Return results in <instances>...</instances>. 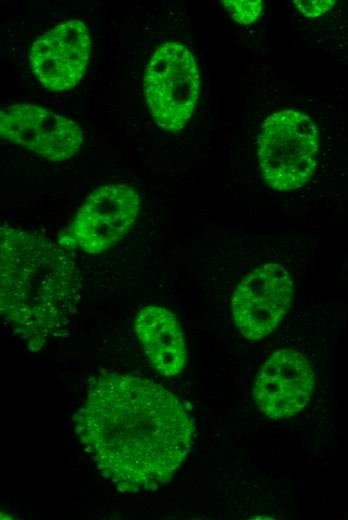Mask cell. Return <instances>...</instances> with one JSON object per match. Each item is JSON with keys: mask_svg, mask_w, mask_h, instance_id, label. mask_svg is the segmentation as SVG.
<instances>
[{"mask_svg": "<svg viewBox=\"0 0 348 520\" xmlns=\"http://www.w3.org/2000/svg\"><path fill=\"white\" fill-rule=\"evenodd\" d=\"M73 423L98 471L124 493L168 483L194 434L191 417L173 393L152 380L119 373L91 381Z\"/></svg>", "mask_w": 348, "mask_h": 520, "instance_id": "obj_1", "label": "cell"}, {"mask_svg": "<svg viewBox=\"0 0 348 520\" xmlns=\"http://www.w3.org/2000/svg\"><path fill=\"white\" fill-rule=\"evenodd\" d=\"M0 312L30 351L66 331L81 295L76 263L57 242L31 230L0 228Z\"/></svg>", "mask_w": 348, "mask_h": 520, "instance_id": "obj_2", "label": "cell"}, {"mask_svg": "<svg viewBox=\"0 0 348 520\" xmlns=\"http://www.w3.org/2000/svg\"><path fill=\"white\" fill-rule=\"evenodd\" d=\"M321 136L305 113L283 109L268 116L257 142L260 170L267 185L287 192L304 186L318 166Z\"/></svg>", "mask_w": 348, "mask_h": 520, "instance_id": "obj_3", "label": "cell"}, {"mask_svg": "<svg viewBox=\"0 0 348 520\" xmlns=\"http://www.w3.org/2000/svg\"><path fill=\"white\" fill-rule=\"evenodd\" d=\"M143 89L154 122L166 131L182 130L200 92L198 64L191 51L174 41L158 46L146 66Z\"/></svg>", "mask_w": 348, "mask_h": 520, "instance_id": "obj_4", "label": "cell"}, {"mask_svg": "<svg viewBox=\"0 0 348 520\" xmlns=\"http://www.w3.org/2000/svg\"><path fill=\"white\" fill-rule=\"evenodd\" d=\"M140 208V196L133 187L122 183L98 187L89 193L57 243L67 251L104 253L128 234Z\"/></svg>", "mask_w": 348, "mask_h": 520, "instance_id": "obj_5", "label": "cell"}, {"mask_svg": "<svg viewBox=\"0 0 348 520\" xmlns=\"http://www.w3.org/2000/svg\"><path fill=\"white\" fill-rule=\"evenodd\" d=\"M294 289L292 274L282 264L265 263L249 271L231 298L239 332L251 341L270 335L287 314Z\"/></svg>", "mask_w": 348, "mask_h": 520, "instance_id": "obj_6", "label": "cell"}, {"mask_svg": "<svg viewBox=\"0 0 348 520\" xmlns=\"http://www.w3.org/2000/svg\"><path fill=\"white\" fill-rule=\"evenodd\" d=\"M0 134L8 142L53 162L72 158L83 144V133L76 122L28 103L0 111Z\"/></svg>", "mask_w": 348, "mask_h": 520, "instance_id": "obj_7", "label": "cell"}, {"mask_svg": "<svg viewBox=\"0 0 348 520\" xmlns=\"http://www.w3.org/2000/svg\"><path fill=\"white\" fill-rule=\"evenodd\" d=\"M92 49L87 26L80 20L62 22L39 36L31 45L33 74L48 90L65 92L84 76Z\"/></svg>", "mask_w": 348, "mask_h": 520, "instance_id": "obj_8", "label": "cell"}, {"mask_svg": "<svg viewBox=\"0 0 348 520\" xmlns=\"http://www.w3.org/2000/svg\"><path fill=\"white\" fill-rule=\"evenodd\" d=\"M315 387V373L309 360L299 351H275L258 371L253 397L257 407L269 418H290L308 404Z\"/></svg>", "mask_w": 348, "mask_h": 520, "instance_id": "obj_9", "label": "cell"}, {"mask_svg": "<svg viewBox=\"0 0 348 520\" xmlns=\"http://www.w3.org/2000/svg\"><path fill=\"white\" fill-rule=\"evenodd\" d=\"M134 331L152 365L161 375L173 377L185 367L187 346L175 314L167 308L147 305L134 319Z\"/></svg>", "mask_w": 348, "mask_h": 520, "instance_id": "obj_10", "label": "cell"}, {"mask_svg": "<svg viewBox=\"0 0 348 520\" xmlns=\"http://www.w3.org/2000/svg\"><path fill=\"white\" fill-rule=\"evenodd\" d=\"M232 18L239 24L248 25L256 21L262 11L261 0L255 1H222Z\"/></svg>", "mask_w": 348, "mask_h": 520, "instance_id": "obj_11", "label": "cell"}, {"mask_svg": "<svg viewBox=\"0 0 348 520\" xmlns=\"http://www.w3.org/2000/svg\"><path fill=\"white\" fill-rule=\"evenodd\" d=\"M298 11L307 18H316L328 12L336 3L333 0H295L293 1Z\"/></svg>", "mask_w": 348, "mask_h": 520, "instance_id": "obj_12", "label": "cell"}]
</instances>
